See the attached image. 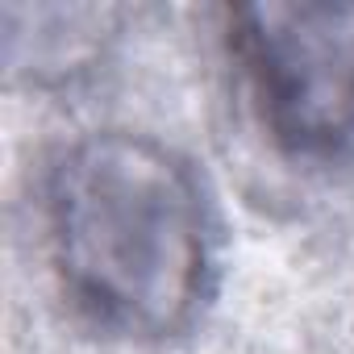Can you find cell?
<instances>
[{
	"label": "cell",
	"instance_id": "cell-1",
	"mask_svg": "<svg viewBox=\"0 0 354 354\" xmlns=\"http://www.w3.org/2000/svg\"><path fill=\"white\" fill-rule=\"evenodd\" d=\"M42 225L63 296L113 337H175L217 292L213 192L150 133L96 129L63 146L42 180Z\"/></svg>",
	"mask_w": 354,
	"mask_h": 354
},
{
	"label": "cell",
	"instance_id": "cell-2",
	"mask_svg": "<svg viewBox=\"0 0 354 354\" xmlns=\"http://www.w3.org/2000/svg\"><path fill=\"white\" fill-rule=\"evenodd\" d=\"M225 42L279 150L333 158L354 146V5H238L225 13Z\"/></svg>",
	"mask_w": 354,
	"mask_h": 354
}]
</instances>
